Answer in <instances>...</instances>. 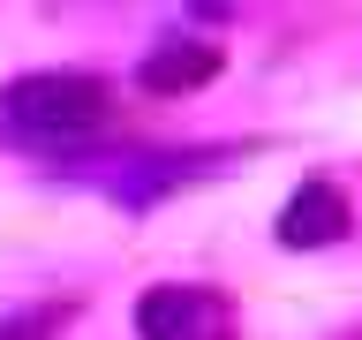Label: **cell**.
<instances>
[{
	"mask_svg": "<svg viewBox=\"0 0 362 340\" xmlns=\"http://www.w3.org/2000/svg\"><path fill=\"white\" fill-rule=\"evenodd\" d=\"M197 16H234V0H189Z\"/></svg>",
	"mask_w": 362,
	"mask_h": 340,
	"instance_id": "obj_6",
	"label": "cell"
},
{
	"mask_svg": "<svg viewBox=\"0 0 362 340\" xmlns=\"http://www.w3.org/2000/svg\"><path fill=\"white\" fill-rule=\"evenodd\" d=\"M136 333L144 340H234V310L211 288H151L136 302Z\"/></svg>",
	"mask_w": 362,
	"mask_h": 340,
	"instance_id": "obj_2",
	"label": "cell"
},
{
	"mask_svg": "<svg viewBox=\"0 0 362 340\" xmlns=\"http://www.w3.org/2000/svg\"><path fill=\"white\" fill-rule=\"evenodd\" d=\"M211 76H219V45H204V38L151 45V53H144V68H136V84L158 91V98H174V91H204Z\"/></svg>",
	"mask_w": 362,
	"mask_h": 340,
	"instance_id": "obj_4",
	"label": "cell"
},
{
	"mask_svg": "<svg viewBox=\"0 0 362 340\" xmlns=\"http://www.w3.org/2000/svg\"><path fill=\"white\" fill-rule=\"evenodd\" d=\"M347 227H355V212H347V197H339L332 181H302L287 197V212H279V242L287 249H325Z\"/></svg>",
	"mask_w": 362,
	"mask_h": 340,
	"instance_id": "obj_3",
	"label": "cell"
},
{
	"mask_svg": "<svg viewBox=\"0 0 362 340\" xmlns=\"http://www.w3.org/2000/svg\"><path fill=\"white\" fill-rule=\"evenodd\" d=\"M0 121L38 144H76L106 121V84L98 76H23L0 98Z\"/></svg>",
	"mask_w": 362,
	"mask_h": 340,
	"instance_id": "obj_1",
	"label": "cell"
},
{
	"mask_svg": "<svg viewBox=\"0 0 362 340\" xmlns=\"http://www.w3.org/2000/svg\"><path fill=\"white\" fill-rule=\"evenodd\" d=\"M61 325H68V302H45V310H30V317H8L0 340H53Z\"/></svg>",
	"mask_w": 362,
	"mask_h": 340,
	"instance_id": "obj_5",
	"label": "cell"
}]
</instances>
